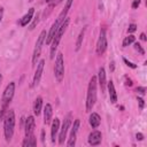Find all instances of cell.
I'll return each instance as SVG.
<instances>
[{
	"label": "cell",
	"instance_id": "cell-1",
	"mask_svg": "<svg viewBox=\"0 0 147 147\" xmlns=\"http://www.w3.org/2000/svg\"><path fill=\"white\" fill-rule=\"evenodd\" d=\"M14 93H15V83L14 82H10L5 91H3V94H2V98H1V109H0V121L5 117L6 113H7V108L9 106V103L11 102L13 100V96H14Z\"/></svg>",
	"mask_w": 147,
	"mask_h": 147
},
{
	"label": "cell",
	"instance_id": "cell-2",
	"mask_svg": "<svg viewBox=\"0 0 147 147\" xmlns=\"http://www.w3.org/2000/svg\"><path fill=\"white\" fill-rule=\"evenodd\" d=\"M96 77L93 76L91 79H90V83H88V87H87V94H86V111L90 113L94 105H95V101H96Z\"/></svg>",
	"mask_w": 147,
	"mask_h": 147
},
{
	"label": "cell",
	"instance_id": "cell-3",
	"mask_svg": "<svg viewBox=\"0 0 147 147\" xmlns=\"http://www.w3.org/2000/svg\"><path fill=\"white\" fill-rule=\"evenodd\" d=\"M14 129H15V111L10 109L6 113V117L3 119V133H5V139L7 141L11 140L14 134Z\"/></svg>",
	"mask_w": 147,
	"mask_h": 147
},
{
	"label": "cell",
	"instance_id": "cell-4",
	"mask_svg": "<svg viewBox=\"0 0 147 147\" xmlns=\"http://www.w3.org/2000/svg\"><path fill=\"white\" fill-rule=\"evenodd\" d=\"M68 25H69V18L67 17V18L60 24V26H59V29H57V31H56L54 38H53L52 41H51V51H49V52H51V59H54V57H55V53H56L57 46H59V44H60V41H61V38H62V36L64 34V32H65Z\"/></svg>",
	"mask_w": 147,
	"mask_h": 147
},
{
	"label": "cell",
	"instance_id": "cell-5",
	"mask_svg": "<svg viewBox=\"0 0 147 147\" xmlns=\"http://www.w3.org/2000/svg\"><path fill=\"white\" fill-rule=\"evenodd\" d=\"M54 76L55 79L61 83L64 77V60H63V54L57 53L56 59H55V65H54Z\"/></svg>",
	"mask_w": 147,
	"mask_h": 147
},
{
	"label": "cell",
	"instance_id": "cell-6",
	"mask_svg": "<svg viewBox=\"0 0 147 147\" xmlns=\"http://www.w3.org/2000/svg\"><path fill=\"white\" fill-rule=\"evenodd\" d=\"M45 38H46V30H42L36 41V46H34V49H33V54H32V64L36 65L37 64V60L39 59L40 56V53H41V48H42V45L45 42Z\"/></svg>",
	"mask_w": 147,
	"mask_h": 147
},
{
	"label": "cell",
	"instance_id": "cell-7",
	"mask_svg": "<svg viewBox=\"0 0 147 147\" xmlns=\"http://www.w3.org/2000/svg\"><path fill=\"white\" fill-rule=\"evenodd\" d=\"M108 42H107V36H106V31L105 29L100 30V34H99V39L96 41V54L98 55H102L106 49H107Z\"/></svg>",
	"mask_w": 147,
	"mask_h": 147
},
{
	"label": "cell",
	"instance_id": "cell-8",
	"mask_svg": "<svg viewBox=\"0 0 147 147\" xmlns=\"http://www.w3.org/2000/svg\"><path fill=\"white\" fill-rule=\"evenodd\" d=\"M70 124H71V115L69 114L64 118L63 124H62V127L60 129V133H59V144L60 145H63L64 144V140L67 138V133H68V130L70 127Z\"/></svg>",
	"mask_w": 147,
	"mask_h": 147
},
{
	"label": "cell",
	"instance_id": "cell-9",
	"mask_svg": "<svg viewBox=\"0 0 147 147\" xmlns=\"http://www.w3.org/2000/svg\"><path fill=\"white\" fill-rule=\"evenodd\" d=\"M79 125H80V121L79 119H75L74 124H72V127H71V131H70V136H69L68 142H67L68 147H72V146L76 145V138H77V132H78Z\"/></svg>",
	"mask_w": 147,
	"mask_h": 147
},
{
	"label": "cell",
	"instance_id": "cell-10",
	"mask_svg": "<svg viewBox=\"0 0 147 147\" xmlns=\"http://www.w3.org/2000/svg\"><path fill=\"white\" fill-rule=\"evenodd\" d=\"M44 65H45V60H40L39 62H37V69H36L34 76H33V82H32L33 86H37L39 84L42 71H44Z\"/></svg>",
	"mask_w": 147,
	"mask_h": 147
},
{
	"label": "cell",
	"instance_id": "cell-11",
	"mask_svg": "<svg viewBox=\"0 0 147 147\" xmlns=\"http://www.w3.org/2000/svg\"><path fill=\"white\" fill-rule=\"evenodd\" d=\"M102 140V134L100 131H93L88 134V144L92 146H98L101 144Z\"/></svg>",
	"mask_w": 147,
	"mask_h": 147
},
{
	"label": "cell",
	"instance_id": "cell-12",
	"mask_svg": "<svg viewBox=\"0 0 147 147\" xmlns=\"http://www.w3.org/2000/svg\"><path fill=\"white\" fill-rule=\"evenodd\" d=\"M34 127H36L34 117H33V116H28L26 119H25V137L33 134Z\"/></svg>",
	"mask_w": 147,
	"mask_h": 147
},
{
	"label": "cell",
	"instance_id": "cell-13",
	"mask_svg": "<svg viewBox=\"0 0 147 147\" xmlns=\"http://www.w3.org/2000/svg\"><path fill=\"white\" fill-rule=\"evenodd\" d=\"M98 83H99V85H100L101 92L103 93L105 90H106L107 80H106V71H105V69H103L102 67L99 69V72H98Z\"/></svg>",
	"mask_w": 147,
	"mask_h": 147
},
{
	"label": "cell",
	"instance_id": "cell-14",
	"mask_svg": "<svg viewBox=\"0 0 147 147\" xmlns=\"http://www.w3.org/2000/svg\"><path fill=\"white\" fill-rule=\"evenodd\" d=\"M52 117H53V108L51 103H46V106L44 107V123L48 125L52 122Z\"/></svg>",
	"mask_w": 147,
	"mask_h": 147
},
{
	"label": "cell",
	"instance_id": "cell-15",
	"mask_svg": "<svg viewBox=\"0 0 147 147\" xmlns=\"http://www.w3.org/2000/svg\"><path fill=\"white\" fill-rule=\"evenodd\" d=\"M72 1L74 0H67V2H65V5H64V8L62 9V11L59 14V16H57V18H56V21L61 24L65 18H67V14H68V11H69V9H70V7H71V5H72Z\"/></svg>",
	"mask_w": 147,
	"mask_h": 147
},
{
	"label": "cell",
	"instance_id": "cell-16",
	"mask_svg": "<svg viewBox=\"0 0 147 147\" xmlns=\"http://www.w3.org/2000/svg\"><path fill=\"white\" fill-rule=\"evenodd\" d=\"M59 26H60V23H59L57 21H55V22L52 24L51 30H49L48 34L46 36L47 38H45V44H46V45H49V44H51L52 39L54 38V36H55V33H56V31H57V29H59Z\"/></svg>",
	"mask_w": 147,
	"mask_h": 147
},
{
	"label": "cell",
	"instance_id": "cell-17",
	"mask_svg": "<svg viewBox=\"0 0 147 147\" xmlns=\"http://www.w3.org/2000/svg\"><path fill=\"white\" fill-rule=\"evenodd\" d=\"M59 130H60V119L55 118V119H53L52 126H51V139H52V142H55V139H56V136L59 133Z\"/></svg>",
	"mask_w": 147,
	"mask_h": 147
},
{
	"label": "cell",
	"instance_id": "cell-18",
	"mask_svg": "<svg viewBox=\"0 0 147 147\" xmlns=\"http://www.w3.org/2000/svg\"><path fill=\"white\" fill-rule=\"evenodd\" d=\"M33 14H34V8H30L29 10H28V13L21 18V21H20V24L22 25V26H26L30 22H31V20H32V16H33Z\"/></svg>",
	"mask_w": 147,
	"mask_h": 147
},
{
	"label": "cell",
	"instance_id": "cell-19",
	"mask_svg": "<svg viewBox=\"0 0 147 147\" xmlns=\"http://www.w3.org/2000/svg\"><path fill=\"white\" fill-rule=\"evenodd\" d=\"M88 122H90V125H91L93 129H96V127L100 125V123H101V117H100L99 114H96V113H92V114L90 115Z\"/></svg>",
	"mask_w": 147,
	"mask_h": 147
},
{
	"label": "cell",
	"instance_id": "cell-20",
	"mask_svg": "<svg viewBox=\"0 0 147 147\" xmlns=\"http://www.w3.org/2000/svg\"><path fill=\"white\" fill-rule=\"evenodd\" d=\"M108 91H109V99L111 103H116L117 102V94H116V90L114 86V83L110 80L108 83Z\"/></svg>",
	"mask_w": 147,
	"mask_h": 147
},
{
	"label": "cell",
	"instance_id": "cell-21",
	"mask_svg": "<svg viewBox=\"0 0 147 147\" xmlns=\"http://www.w3.org/2000/svg\"><path fill=\"white\" fill-rule=\"evenodd\" d=\"M41 108H42V98L41 96H37L33 103V113L36 116L40 115L41 113Z\"/></svg>",
	"mask_w": 147,
	"mask_h": 147
},
{
	"label": "cell",
	"instance_id": "cell-22",
	"mask_svg": "<svg viewBox=\"0 0 147 147\" xmlns=\"http://www.w3.org/2000/svg\"><path fill=\"white\" fill-rule=\"evenodd\" d=\"M37 145V140H36V137L33 136V134H31V136H26L25 137V139H24V141L22 142V146L23 147H29V146H36Z\"/></svg>",
	"mask_w": 147,
	"mask_h": 147
},
{
	"label": "cell",
	"instance_id": "cell-23",
	"mask_svg": "<svg viewBox=\"0 0 147 147\" xmlns=\"http://www.w3.org/2000/svg\"><path fill=\"white\" fill-rule=\"evenodd\" d=\"M85 28L79 32V34H78V38H77V41H76V51L78 52L79 49H80V47H82V44H83V39H84V34H85Z\"/></svg>",
	"mask_w": 147,
	"mask_h": 147
},
{
	"label": "cell",
	"instance_id": "cell-24",
	"mask_svg": "<svg viewBox=\"0 0 147 147\" xmlns=\"http://www.w3.org/2000/svg\"><path fill=\"white\" fill-rule=\"evenodd\" d=\"M134 40H136V37H134V36H132V34H130V36L125 37V38H124V40H123V47H126V46L131 45L132 42H134Z\"/></svg>",
	"mask_w": 147,
	"mask_h": 147
},
{
	"label": "cell",
	"instance_id": "cell-25",
	"mask_svg": "<svg viewBox=\"0 0 147 147\" xmlns=\"http://www.w3.org/2000/svg\"><path fill=\"white\" fill-rule=\"evenodd\" d=\"M38 22H39V15L37 14V16L34 17V20H33V22H32V24L30 25V28H29V29H30V30H33V29H34V26L38 24Z\"/></svg>",
	"mask_w": 147,
	"mask_h": 147
},
{
	"label": "cell",
	"instance_id": "cell-26",
	"mask_svg": "<svg viewBox=\"0 0 147 147\" xmlns=\"http://www.w3.org/2000/svg\"><path fill=\"white\" fill-rule=\"evenodd\" d=\"M134 48H136V49H137L141 55H144V54H145V51L142 49V47H141V45H140V44L136 42V44H134Z\"/></svg>",
	"mask_w": 147,
	"mask_h": 147
},
{
	"label": "cell",
	"instance_id": "cell-27",
	"mask_svg": "<svg viewBox=\"0 0 147 147\" xmlns=\"http://www.w3.org/2000/svg\"><path fill=\"white\" fill-rule=\"evenodd\" d=\"M123 61H124V63H125V64H126L127 67H130V68H132V69H136V68H137V65H136L134 63H132V62H130V61H127V60H126L125 57L123 59Z\"/></svg>",
	"mask_w": 147,
	"mask_h": 147
},
{
	"label": "cell",
	"instance_id": "cell-28",
	"mask_svg": "<svg viewBox=\"0 0 147 147\" xmlns=\"http://www.w3.org/2000/svg\"><path fill=\"white\" fill-rule=\"evenodd\" d=\"M137 92H138L139 94H141V95H145V93H146V87H145V86H139V87H137Z\"/></svg>",
	"mask_w": 147,
	"mask_h": 147
},
{
	"label": "cell",
	"instance_id": "cell-29",
	"mask_svg": "<svg viewBox=\"0 0 147 147\" xmlns=\"http://www.w3.org/2000/svg\"><path fill=\"white\" fill-rule=\"evenodd\" d=\"M136 30H137V25H136L134 23H132V24H130V25H129V29H127V31H129L130 33L134 32Z\"/></svg>",
	"mask_w": 147,
	"mask_h": 147
},
{
	"label": "cell",
	"instance_id": "cell-30",
	"mask_svg": "<svg viewBox=\"0 0 147 147\" xmlns=\"http://www.w3.org/2000/svg\"><path fill=\"white\" fill-rule=\"evenodd\" d=\"M139 5H140V0H133V2H132V8H133V9H137V8L139 7Z\"/></svg>",
	"mask_w": 147,
	"mask_h": 147
},
{
	"label": "cell",
	"instance_id": "cell-31",
	"mask_svg": "<svg viewBox=\"0 0 147 147\" xmlns=\"http://www.w3.org/2000/svg\"><path fill=\"white\" fill-rule=\"evenodd\" d=\"M138 102H139V108H140V109H142V108H144V106H145L144 99H142V98H139V96H138Z\"/></svg>",
	"mask_w": 147,
	"mask_h": 147
},
{
	"label": "cell",
	"instance_id": "cell-32",
	"mask_svg": "<svg viewBox=\"0 0 147 147\" xmlns=\"http://www.w3.org/2000/svg\"><path fill=\"white\" fill-rule=\"evenodd\" d=\"M136 138H137V140H142L144 139V134L142 133H137L136 134Z\"/></svg>",
	"mask_w": 147,
	"mask_h": 147
},
{
	"label": "cell",
	"instance_id": "cell-33",
	"mask_svg": "<svg viewBox=\"0 0 147 147\" xmlns=\"http://www.w3.org/2000/svg\"><path fill=\"white\" fill-rule=\"evenodd\" d=\"M2 16H3V8L0 6V23H1V21H2Z\"/></svg>",
	"mask_w": 147,
	"mask_h": 147
},
{
	"label": "cell",
	"instance_id": "cell-34",
	"mask_svg": "<svg viewBox=\"0 0 147 147\" xmlns=\"http://www.w3.org/2000/svg\"><path fill=\"white\" fill-rule=\"evenodd\" d=\"M41 141L45 142V131L44 130H41Z\"/></svg>",
	"mask_w": 147,
	"mask_h": 147
},
{
	"label": "cell",
	"instance_id": "cell-35",
	"mask_svg": "<svg viewBox=\"0 0 147 147\" xmlns=\"http://www.w3.org/2000/svg\"><path fill=\"white\" fill-rule=\"evenodd\" d=\"M140 39L144 40V41H146V34H145V33H141V34H140Z\"/></svg>",
	"mask_w": 147,
	"mask_h": 147
},
{
	"label": "cell",
	"instance_id": "cell-36",
	"mask_svg": "<svg viewBox=\"0 0 147 147\" xmlns=\"http://www.w3.org/2000/svg\"><path fill=\"white\" fill-rule=\"evenodd\" d=\"M126 85H129V86H131V85H132L131 79H130V78H127V77H126Z\"/></svg>",
	"mask_w": 147,
	"mask_h": 147
},
{
	"label": "cell",
	"instance_id": "cell-37",
	"mask_svg": "<svg viewBox=\"0 0 147 147\" xmlns=\"http://www.w3.org/2000/svg\"><path fill=\"white\" fill-rule=\"evenodd\" d=\"M109 69H110V70H111V71H113V70H114V62H111V63H110V64H109Z\"/></svg>",
	"mask_w": 147,
	"mask_h": 147
},
{
	"label": "cell",
	"instance_id": "cell-38",
	"mask_svg": "<svg viewBox=\"0 0 147 147\" xmlns=\"http://www.w3.org/2000/svg\"><path fill=\"white\" fill-rule=\"evenodd\" d=\"M45 1H46V2H47V3H49V2H53V1H54V0H45Z\"/></svg>",
	"mask_w": 147,
	"mask_h": 147
},
{
	"label": "cell",
	"instance_id": "cell-39",
	"mask_svg": "<svg viewBox=\"0 0 147 147\" xmlns=\"http://www.w3.org/2000/svg\"><path fill=\"white\" fill-rule=\"evenodd\" d=\"M1 82H2V76H1V74H0V84H1Z\"/></svg>",
	"mask_w": 147,
	"mask_h": 147
},
{
	"label": "cell",
	"instance_id": "cell-40",
	"mask_svg": "<svg viewBox=\"0 0 147 147\" xmlns=\"http://www.w3.org/2000/svg\"><path fill=\"white\" fill-rule=\"evenodd\" d=\"M57 1H59V2H61V1H63V0H57Z\"/></svg>",
	"mask_w": 147,
	"mask_h": 147
}]
</instances>
